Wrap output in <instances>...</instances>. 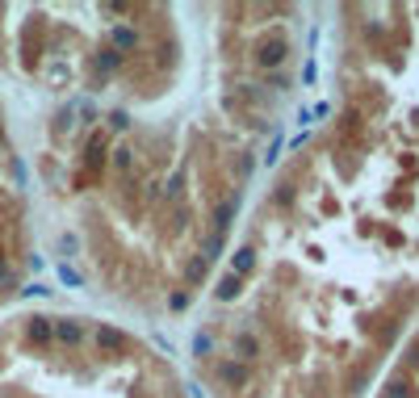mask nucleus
I'll return each mask as SVG.
<instances>
[{
  "mask_svg": "<svg viewBox=\"0 0 419 398\" xmlns=\"http://www.w3.org/2000/svg\"><path fill=\"white\" fill-rule=\"evenodd\" d=\"M214 382H223V386H247L252 382V365H243V360H235V356H223V360H214Z\"/></svg>",
  "mask_w": 419,
  "mask_h": 398,
  "instance_id": "1",
  "label": "nucleus"
},
{
  "mask_svg": "<svg viewBox=\"0 0 419 398\" xmlns=\"http://www.w3.org/2000/svg\"><path fill=\"white\" fill-rule=\"evenodd\" d=\"M84 323L80 319H50V340L55 344H63V348H80L84 344Z\"/></svg>",
  "mask_w": 419,
  "mask_h": 398,
  "instance_id": "2",
  "label": "nucleus"
},
{
  "mask_svg": "<svg viewBox=\"0 0 419 398\" xmlns=\"http://www.w3.org/2000/svg\"><path fill=\"white\" fill-rule=\"evenodd\" d=\"M93 340H96V353H101V356H118L122 348H126V331H122V327H113V323H96Z\"/></svg>",
  "mask_w": 419,
  "mask_h": 398,
  "instance_id": "3",
  "label": "nucleus"
},
{
  "mask_svg": "<svg viewBox=\"0 0 419 398\" xmlns=\"http://www.w3.org/2000/svg\"><path fill=\"white\" fill-rule=\"evenodd\" d=\"M231 348H235V356H239L243 365H256V360H260V336H256L252 327H235L231 331Z\"/></svg>",
  "mask_w": 419,
  "mask_h": 398,
  "instance_id": "4",
  "label": "nucleus"
},
{
  "mask_svg": "<svg viewBox=\"0 0 419 398\" xmlns=\"http://www.w3.org/2000/svg\"><path fill=\"white\" fill-rule=\"evenodd\" d=\"M235 210H239V197H223V201L214 206V222H210V235H223V239H227V231H231V222H235Z\"/></svg>",
  "mask_w": 419,
  "mask_h": 398,
  "instance_id": "5",
  "label": "nucleus"
},
{
  "mask_svg": "<svg viewBox=\"0 0 419 398\" xmlns=\"http://www.w3.org/2000/svg\"><path fill=\"white\" fill-rule=\"evenodd\" d=\"M285 55H289V43H285V38H273V43L256 46V63H260V67H281Z\"/></svg>",
  "mask_w": 419,
  "mask_h": 398,
  "instance_id": "6",
  "label": "nucleus"
},
{
  "mask_svg": "<svg viewBox=\"0 0 419 398\" xmlns=\"http://www.w3.org/2000/svg\"><path fill=\"white\" fill-rule=\"evenodd\" d=\"M26 340H30L34 348H47L50 344V319L47 314H30V319H26Z\"/></svg>",
  "mask_w": 419,
  "mask_h": 398,
  "instance_id": "7",
  "label": "nucleus"
},
{
  "mask_svg": "<svg viewBox=\"0 0 419 398\" xmlns=\"http://www.w3.org/2000/svg\"><path fill=\"white\" fill-rule=\"evenodd\" d=\"M252 268H256V252H252V248H239V252L231 256V277H239V281H243Z\"/></svg>",
  "mask_w": 419,
  "mask_h": 398,
  "instance_id": "8",
  "label": "nucleus"
},
{
  "mask_svg": "<svg viewBox=\"0 0 419 398\" xmlns=\"http://www.w3.org/2000/svg\"><path fill=\"white\" fill-rule=\"evenodd\" d=\"M118 67H122V55H118L113 46H105V50L96 55V72H101V80H109V76H113Z\"/></svg>",
  "mask_w": 419,
  "mask_h": 398,
  "instance_id": "9",
  "label": "nucleus"
},
{
  "mask_svg": "<svg viewBox=\"0 0 419 398\" xmlns=\"http://www.w3.org/2000/svg\"><path fill=\"white\" fill-rule=\"evenodd\" d=\"M109 43H113V50H118V55H126V50H135V46H139V34H135L130 26H118V30L109 34Z\"/></svg>",
  "mask_w": 419,
  "mask_h": 398,
  "instance_id": "10",
  "label": "nucleus"
},
{
  "mask_svg": "<svg viewBox=\"0 0 419 398\" xmlns=\"http://www.w3.org/2000/svg\"><path fill=\"white\" fill-rule=\"evenodd\" d=\"M109 164H113V172H118V177H130V168H135V147H118Z\"/></svg>",
  "mask_w": 419,
  "mask_h": 398,
  "instance_id": "11",
  "label": "nucleus"
},
{
  "mask_svg": "<svg viewBox=\"0 0 419 398\" xmlns=\"http://www.w3.org/2000/svg\"><path fill=\"white\" fill-rule=\"evenodd\" d=\"M223 243H227L223 235H210V231H206V235H201V260H206V265L218 260V256H223Z\"/></svg>",
  "mask_w": 419,
  "mask_h": 398,
  "instance_id": "12",
  "label": "nucleus"
},
{
  "mask_svg": "<svg viewBox=\"0 0 419 398\" xmlns=\"http://www.w3.org/2000/svg\"><path fill=\"white\" fill-rule=\"evenodd\" d=\"M239 289H243V281L227 272V277L218 281V289H214V298H218V302H231V298H239Z\"/></svg>",
  "mask_w": 419,
  "mask_h": 398,
  "instance_id": "13",
  "label": "nucleus"
},
{
  "mask_svg": "<svg viewBox=\"0 0 419 398\" xmlns=\"http://www.w3.org/2000/svg\"><path fill=\"white\" fill-rule=\"evenodd\" d=\"M55 272H59V281H63L67 289H80V285H84V272H80V268H72L67 260H63V265L55 268Z\"/></svg>",
  "mask_w": 419,
  "mask_h": 398,
  "instance_id": "14",
  "label": "nucleus"
},
{
  "mask_svg": "<svg viewBox=\"0 0 419 398\" xmlns=\"http://www.w3.org/2000/svg\"><path fill=\"white\" fill-rule=\"evenodd\" d=\"M193 356L201 360V356H214V331H197L193 336Z\"/></svg>",
  "mask_w": 419,
  "mask_h": 398,
  "instance_id": "15",
  "label": "nucleus"
},
{
  "mask_svg": "<svg viewBox=\"0 0 419 398\" xmlns=\"http://www.w3.org/2000/svg\"><path fill=\"white\" fill-rule=\"evenodd\" d=\"M206 272H210V265H206L201 256H193L189 268H185V281H189V285H201V281H206Z\"/></svg>",
  "mask_w": 419,
  "mask_h": 398,
  "instance_id": "16",
  "label": "nucleus"
},
{
  "mask_svg": "<svg viewBox=\"0 0 419 398\" xmlns=\"http://www.w3.org/2000/svg\"><path fill=\"white\" fill-rule=\"evenodd\" d=\"M89 164H105V138L101 134H93V143H89Z\"/></svg>",
  "mask_w": 419,
  "mask_h": 398,
  "instance_id": "17",
  "label": "nucleus"
},
{
  "mask_svg": "<svg viewBox=\"0 0 419 398\" xmlns=\"http://www.w3.org/2000/svg\"><path fill=\"white\" fill-rule=\"evenodd\" d=\"M273 206H294V184H277V193H273Z\"/></svg>",
  "mask_w": 419,
  "mask_h": 398,
  "instance_id": "18",
  "label": "nucleus"
},
{
  "mask_svg": "<svg viewBox=\"0 0 419 398\" xmlns=\"http://www.w3.org/2000/svg\"><path fill=\"white\" fill-rule=\"evenodd\" d=\"M109 126H113V131H130V114L113 109V114H109Z\"/></svg>",
  "mask_w": 419,
  "mask_h": 398,
  "instance_id": "19",
  "label": "nucleus"
},
{
  "mask_svg": "<svg viewBox=\"0 0 419 398\" xmlns=\"http://www.w3.org/2000/svg\"><path fill=\"white\" fill-rule=\"evenodd\" d=\"M168 306H172V310H185L189 306V294H185V289H177V294L168 298Z\"/></svg>",
  "mask_w": 419,
  "mask_h": 398,
  "instance_id": "20",
  "label": "nucleus"
},
{
  "mask_svg": "<svg viewBox=\"0 0 419 398\" xmlns=\"http://www.w3.org/2000/svg\"><path fill=\"white\" fill-rule=\"evenodd\" d=\"M277 155H281V131H277V138H273V147H269V155H264V164L273 168V164H277Z\"/></svg>",
  "mask_w": 419,
  "mask_h": 398,
  "instance_id": "21",
  "label": "nucleus"
},
{
  "mask_svg": "<svg viewBox=\"0 0 419 398\" xmlns=\"http://www.w3.org/2000/svg\"><path fill=\"white\" fill-rule=\"evenodd\" d=\"M21 294H26V298H47L50 289H47V285H38V281H34V285H26Z\"/></svg>",
  "mask_w": 419,
  "mask_h": 398,
  "instance_id": "22",
  "label": "nucleus"
},
{
  "mask_svg": "<svg viewBox=\"0 0 419 398\" xmlns=\"http://www.w3.org/2000/svg\"><path fill=\"white\" fill-rule=\"evenodd\" d=\"M386 398H411V394H407V382H394V386L386 390Z\"/></svg>",
  "mask_w": 419,
  "mask_h": 398,
  "instance_id": "23",
  "label": "nucleus"
},
{
  "mask_svg": "<svg viewBox=\"0 0 419 398\" xmlns=\"http://www.w3.org/2000/svg\"><path fill=\"white\" fill-rule=\"evenodd\" d=\"M302 84H315V59H306V67H302Z\"/></svg>",
  "mask_w": 419,
  "mask_h": 398,
  "instance_id": "24",
  "label": "nucleus"
},
{
  "mask_svg": "<svg viewBox=\"0 0 419 398\" xmlns=\"http://www.w3.org/2000/svg\"><path fill=\"white\" fill-rule=\"evenodd\" d=\"M59 248H63V252H76V248H80V239H76V235H63V239H59Z\"/></svg>",
  "mask_w": 419,
  "mask_h": 398,
  "instance_id": "25",
  "label": "nucleus"
},
{
  "mask_svg": "<svg viewBox=\"0 0 419 398\" xmlns=\"http://www.w3.org/2000/svg\"><path fill=\"white\" fill-rule=\"evenodd\" d=\"M269 84H273V89H277V92H285V89H289V80H285L281 72H273V80H269Z\"/></svg>",
  "mask_w": 419,
  "mask_h": 398,
  "instance_id": "26",
  "label": "nucleus"
},
{
  "mask_svg": "<svg viewBox=\"0 0 419 398\" xmlns=\"http://www.w3.org/2000/svg\"><path fill=\"white\" fill-rule=\"evenodd\" d=\"M407 360H411V365H419V344H411V348H407Z\"/></svg>",
  "mask_w": 419,
  "mask_h": 398,
  "instance_id": "27",
  "label": "nucleus"
},
{
  "mask_svg": "<svg viewBox=\"0 0 419 398\" xmlns=\"http://www.w3.org/2000/svg\"><path fill=\"white\" fill-rule=\"evenodd\" d=\"M0 134H4V126H0Z\"/></svg>",
  "mask_w": 419,
  "mask_h": 398,
  "instance_id": "28",
  "label": "nucleus"
}]
</instances>
